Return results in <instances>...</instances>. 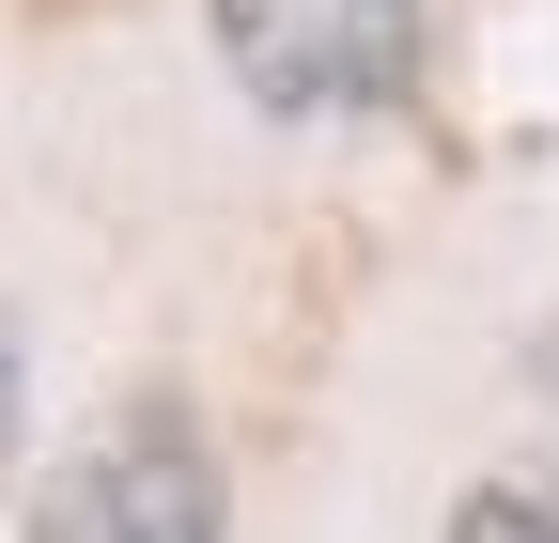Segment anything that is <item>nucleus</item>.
<instances>
[{"instance_id": "1", "label": "nucleus", "mask_w": 559, "mask_h": 543, "mask_svg": "<svg viewBox=\"0 0 559 543\" xmlns=\"http://www.w3.org/2000/svg\"><path fill=\"white\" fill-rule=\"evenodd\" d=\"M218 450H202L187 403H124L94 450H62L32 482V528L47 543H218Z\"/></svg>"}, {"instance_id": "2", "label": "nucleus", "mask_w": 559, "mask_h": 543, "mask_svg": "<svg viewBox=\"0 0 559 543\" xmlns=\"http://www.w3.org/2000/svg\"><path fill=\"white\" fill-rule=\"evenodd\" d=\"M202 16L264 109H373L419 62V0H202Z\"/></svg>"}, {"instance_id": "3", "label": "nucleus", "mask_w": 559, "mask_h": 543, "mask_svg": "<svg viewBox=\"0 0 559 543\" xmlns=\"http://www.w3.org/2000/svg\"><path fill=\"white\" fill-rule=\"evenodd\" d=\"M451 528L466 543H559V497L544 482H481V497H451Z\"/></svg>"}, {"instance_id": "4", "label": "nucleus", "mask_w": 559, "mask_h": 543, "mask_svg": "<svg viewBox=\"0 0 559 543\" xmlns=\"http://www.w3.org/2000/svg\"><path fill=\"white\" fill-rule=\"evenodd\" d=\"M16 450H32V358H16V326H0V497H16Z\"/></svg>"}]
</instances>
